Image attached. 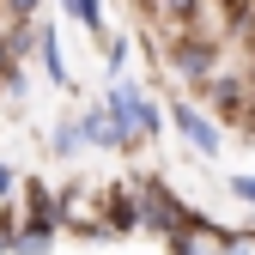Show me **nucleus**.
Listing matches in <instances>:
<instances>
[{"mask_svg": "<svg viewBox=\"0 0 255 255\" xmlns=\"http://www.w3.org/2000/svg\"><path fill=\"white\" fill-rule=\"evenodd\" d=\"M176 128H182V134H188V140H195L201 152H219V134H213V128H207V122H201L195 110H176Z\"/></svg>", "mask_w": 255, "mask_h": 255, "instance_id": "1", "label": "nucleus"}, {"mask_svg": "<svg viewBox=\"0 0 255 255\" xmlns=\"http://www.w3.org/2000/svg\"><path fill=\"white\" fill-rule=\"evenodd\" d=\"M67 6H73V12H79V24H91V30L104 24V6H98V0H67Z\"/></svg>", "mask_w": 255, "mask_h": 255, "instance_id": "2", "label": "nucleus"}, {"mask_svg": "<svg viewBox=\"0 0 255 255\" xmlns=\"http://www.w3.org/2000/svg\"><path fill=\"white\" fill-rule=\"evenodd\" d=\"M237 195H243V201H255V176H237Z\"/></svg>", "mask_w": 255, "mask_h": 255, "instance_id": "3", "label": "nucleus"}, {"mask_svg": "<svg viewBox=\"0 0 255 255\" xmlns=\"http://www.w3.org/2000/svg\"><path fill=\"white\" fill-rule=\"evenodd\" d=\"M6 188H12V170H6V164H0V195H6Z\"/></svg>", "mask_w": 255, "mask_h": 255, "instance_id": "4", "label": "nucleus"}, {"mask_svg": "<svg viewBox=\"0 0 255 255\" xmlns=\"http://www.w3.org/2000/svg\"><path fill=\"white\" fill-rule=\"evenodd\" d=\"M12 6H18V12H30V6H37V0H12Z\"/></svg>", "mask_w": 255, "mask_h": 255, "instance_id": "5", "label": "nucleus"}]
</instances>
